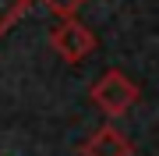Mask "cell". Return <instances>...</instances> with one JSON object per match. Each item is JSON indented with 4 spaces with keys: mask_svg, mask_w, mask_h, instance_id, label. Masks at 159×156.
<instances>
[{
    "mask_svg": "<svg viewBox=\"0 0 159 156\" xmlns=\"http://www.w3.org/2000/svg\"><path fill=\"white\" fill-rule=\"evenodd\" d=\"M46 7H50L53 14H60V18H71V14H78L81 7L89 4V0H43Z\"/></svg>",
    "mask_w": 159,
    "mask_h": 156,
    "instance_id": "obj_5",
    "label": "cell"
},
{
    "mask_svg": "<svg viewBox=\"0 0 159 156\" xmlns=\"http://www.w3.org/2000/svg\"><path fill=\"white\" fill-rule=\"evenodd\" d=\"M78 156H134V145L120 128L102 124L78 145Z\"/></svg>",
    "mask_w": 159,
    "mask_h": 156,
    "instance_id": "obj_3",
    "label": "cell"
},
{
    "mask_svg": "<svg viewBox=\"0 0 159 156\" xmlns=\"http://www.w3.org/2000/svg\"><path fill=\"white\" fill-rule=\"evenodd\" d=\"M50 46L60 53L67 64H81V60H89L92 53H96V35H92L89 25H81L78 18H60L57 25H53V32H50Z\"/></svg>",
    "mask_w": 159,
    "mask_h": 156,
    "instance_id": "obj_2",
    "label": "cell"
},
{
    "mask_svg": "<svg viewBox=\"0 0 159 156\" xmlns=\"http://www.w3.org/2000/svg\"><path fill=\"white\" fill-rule=\"evenodd\" d=\"M89 99H92V106H96L102 117L117 121V117H124L127 110L142 99V89H138V82L131 75H124L120 68H110V71H102V75L92 82Z\"/></svg>",
    "mask_w": 159,
    "mask_h": 156,
    "instance_id": "obj_1",
    "label": "cell"
},
{
    "mask_svg": "<svg viewBox=\"0 0 159 156\" xmlns=\"http://www.w3.org/2000/svg\"><path fill=\"white\" fill-rule=\"evenodd\" d=\"M29 7H32V0H0V35L11 32Z\"/></svg>",
    "mask_w": 159,
    "mask_h": 156,
    "instance_id": "obj_4",
    "label": "cell"
}]
</instances>
